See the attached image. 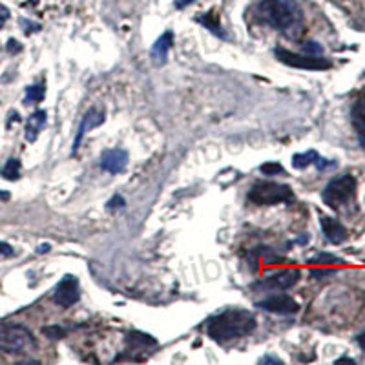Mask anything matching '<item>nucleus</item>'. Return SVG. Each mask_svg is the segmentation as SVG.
I'll list each match as a JSON object with an SVG mask.
<instances>
[{"instance_id": "nucleus-29", "label": "nucleus", "mask_w": 365, "mask_h": 365, "mask_svg": "<svg viewBox=\"0 0 365 365\" xmlns=\"http://www.w3.org/2000/svg\"><path fill=\"white\" fill-rule=\"evenodd\" d=\"M8 19H10V10L6 6H0V28L8 22Z\"/></svg>"}, {"instance_id": "nucleus-19", "label": "nucleus", "mask_w": 365, "mask_h": 365, "mask_svg": "<svg viewBox=\"0 0 365 365\" xmlns=\"http://www.w3.org/2000/svg\"><path fill=\"white\" fill-rule=\"evenodd\" d=\"M2 178L10 179V181H17L20 178V161L19 159H8V163L0 170Z\"/></svg>"}, {"instance_id": "nucleus-8", "label": "nucleus", "mask_w": 365, "mask_h": 365, "mask_svg": "<svg viewBox=\"0 0 365 365\" xmlns=\"http://www.w3.org/2000/svg\"><path fill=\"white\" fill-rule=\"evenodd\" d=\"M80 300V287L79 280L71 274H66L55 287L53 301L59 307H71Z\"/></svg>"}, {"instance_id": "nucleus-35", "label": "nucleus", "mask_w": 365, "mask_h": 365, "mask_svg": "<svg viewBox=\"0 0 365 365\" xmlns=\"http://www.w3.org/2000/svg\"><path fill=\"white\" fill-rule=\"evenodd\" d=\"M28 2H30V4H37L39 0H28Z\"/></svg>"}, {"instance_id": "nucleus-21", "label": "nucleus", "mask_w": 365, "mask_h": 365, "mask_svg": "<svg viewBox=\"0 0 365 365\" xmlns=\"http://www.w3.org/2000/svg\"><path fill=\"white\" fill-rule=\"evenodd\" d=\"M301 50H303V53L312 55V57H320V55L323 53V48H321L318 42H314V40H311V42H305Z\"/></svg>"}, {"instance_id": "nucleus-18", "label": "nucleus", "mask_w": 365, "mask_h": 365, "mask_svg": "<svg viewBox=\"0 0 365 365\" xmlns=\"http://www.w3.org/2000/svg\"><path fill=\"white\" fill-rule=\"evenodd\" d=\"M46 95V88L44 84H33V86H28L26 88V97H24V104H33V103H40L44 99Z\"/></svg>"}, {"instance_id": "nucleus-20", "label": "nucleus", "mask_w": 365, "mask_h": 365, "mask_svg": "<svg viewBox=\"0 0 365 365\" xmlns=\"http://www.w3.org/2000/svg\"><path fill=\"white\" fill-rule=\"evenodd\" d=\"M311 263L316 266H331V265L334 266V265H341L343 262H341L340 257H336V256H332V254H327V252H323V254H318L316 257H312Z\"/></svg>"}, {"instance_id": "nucleus-2", "label": "nucleus", "mask_w": 365, "mask_h": 365, "mask_svg": "<svg viewBox=\"0 0 365 365\" xmlns=\"http://www.w3.org/2000/svg\"><path fill=\"white\" fill-rule=\"evenodd\" d=\"M256 329V318L243 309H227L208 321V336L217 343L237 340Z\"/></svg>"}, {"instance_id": "nucleus-9", "label": "nucleus", "mask_w": 365, "mask_h": 365, "mask_svg": "<svg viewBox=\"0 0 365 365\" xmlns=\"http://www.w3.org/2000/svg\"><path fill=\"white\" fill-rule=\"evenodd\" d=\"M256 307H260L262 311L274 312V314H294V312L300 311L298 301L292 296H287V294L265 298V300L257 301Z\"/></svg>"}, {"instance_id": "nucleus-17", "label": "nucleus", "mask_w": 365, "mask_h": 365, "mask_svg": "<svg viewBox=\"0 0 365 365\" xmlns=\"http://www.w3.org/2000/svg\"><path fill=\"white\" fill-rule=\"evenodd\" d=\"M196 20H198L199 24L205 26L210 33L219 37V39H227V35H225V31H223L221 22H219V17H217V13H214V11H208V13H203V15H199Z\"/></svg>"}, {"instance_id": "nucleus-7", "label": "nucleus", "mask_w": 365, "mask_h": 365, "mask_svg": "<svg viewBox=\"0 0 365 365\" xmlns=\"http://www.w3.org/2000/svg\"><path fill=\"white\" fill-rule=\"evenodd\" d=\"M301 272L298 269H283L278 271L276 274L266 276L263 282L256 283L257 289H265V291H289L300 282Z\"/></svg>"}, {"instance_id": "nucleus-14", "label": "nucleus", "mask_w": 365, "mask_h": 365, "mask_svg": "<svg viewBox=\"0 0 365 365\" xmlns=\"http://www.w3.org/2000/svg\"><path fill=\"white\" fill-rule=\"evenodd\" d=\"M320 225L325 237L332 245H340V243H343L347 239V228L338 219H334V217L321 216Z\"/></svg>"}, {"instance_id": "nucleus-4", "label": "nucleus", "mask_w": 365, "mask_h": 365, "mask_svg": "<svg viewBox=\"0 0 365 365\" xmlns=\"http://www.w3.org/2000/svg\"><path fill=\"white\" fill-rule=\"evenodd\" d=\"M294 192L291 187L274 181H257L248 190V201L260 207H271L278 203H291Z\"/></svg>"}, {"instance_id": "nucleus-1", "label": "nucleus", "mask_w": 365, "mask_h": 365, "mask_svg": "<svg viewBox=\"0 0 365 365\" xmlns=\"http://www.w3.org/2000/svg\"><path fill=\"white\" fill-rule=\"evenodd\" d=\"M256 19L291 40L303 35V11L296 0H260Z\"/></svg>"}, {"instance_id": "nucleus-6", "label": "nucleus", "mask_w": 365, "mask_h": 365, "mask_svg": "<svg viewBox=\"0 0 365 365\" xmlns=\"http://www.w3.org/2000/svg\"><path fill=\"white\" fill-rule=\"evenodd\" d=\"M274 55L280 62L287 66H292V68H301V69H329L331 68V60L323 59V57H312V55H300V53H292L289 50H283V48H276Z\"/></svg>"}, {"instance_id": "nucleus-33", "label": "nucleus", "mask_w": 365, "mask_h": 365, "mask_svg": "<svg viewBox=\"0 0 365 365\" xmlns=\"http://www.w3.org/2000/svg\"><path fill=\"white\" fill-rule=\"evenodd\" d=\"M356 341H358V343H360L362 349L365 350V332H362V334L358 336V338H356Z\"/></svg>"}, {"instance_id": "nucleus-3", "label": "nucleus", "mask_w": 365, "mask_h": 365, "mask_svg": "<svg viewBox=\"0 0 365 365\" xmlns=\"http://www.w3.org/2000/svg\"><path fill=\"white\" fill-rule=\"evenodd\" d=\"M356 187H358V182H356L355 176L346 173V176H340V178H334L332 181L327 182V187L321 192V199L332 210H341L355 201Z\"/></svg>"}, {"instance_id": "nucleus-32", "label": "nucleus", "mask_w": 365, "mask_h": 365, "mask_svg": "<svg viewBox=\"0 0 365 365\" xmlns=\"http://www.w3.org/2000/svg\"><path fill=\"white\" fill-rule=\"evenodd\" d=\"M48 251H50V245H48V243H44V245H40V247L37 248V252H39V254H46Z\"/></svg>"}, {"instance_id": "nucleus-28", "label": "nucleus", "mask_w": 365, "mask_h": 365, "mask_svg": "<svg viewBox=\"0 0 365 365\" xmlns=\"http://www.w3.org/2000/svg\"><path fill=\"white\" fill-rule=\"evenodd\" d=\"M20 50H22V46H20L15 39L8 40V51H10V53H19Z\"/></svg>"}, {"instance_id": "nucleus-22", "label": "nucleus", "mask_w": 365, "mask_h": 365, "mask_svg": "<svg viewBox=\"0 0 365 365\" xmlns=\"http://www.w3.org/2000/svg\"><path fill=\"white\" fill-rule=\"evenodd\" d=\"M260 170H262V173H265V176H276V173H283V167L280 163H276V161H274V163L271 161V163L262 164Z\"/></svg>"}, {"instance_id": "nucleus-23", "label": "nucleus", "mask_w": 365, "mask_h": 365, "mask_svg": "<svg viewBox=\"0 0 365 365\" xmlns=\"http://www.w3.org/2000/svg\"><path fill=\"white\" fill-rule=\"evenodd\" d=\"M334 272H336L334 266H312L311 276L312 278H325V276H331V274H334Z\"/></svg>"}, {"instance_id": "nucleus-15", "label": "nucleus", "mask_w": 365, "mask_h": 365, "mask_svg": "<svg viewBox=\"0 0 365 365\" xmlns=\"http://www.w3.org/2000/svg\"><path fill=\"white\" fill-rule=\"evenodd\" d=\"M172 44H173V33L172 31H164V33L153 42L152 50H150V57H152L153 65L163 66L164 62H167L168 51H170Z\"/></svg>"}, {"instance_id": "nucleus-27", "label": "nucleus", "mask_w": 365, "mask_h": 365, "mask_svg": "<svg viewBox=\"0 0 365 365\" xmlns=\"http://www.w3.org/2000/svg\"><path fill=\"white\" fill-rule=\"evenodd\" d=\"M20 24H22V28H26L28 33H33V31L40 30L39 24H33V22H30V20H26V19H20Z\"/></svg>"}, {"instance_id": "nucleus-34", "label": "nucleus", "mask_w": 365, "mask_h": 365, "mask_svg": "<svg viewBox=\"0 0 365 365\" xmlns=\"http://www.w3.org/2000/svg\"><path fill=\"white\" fill-rule=\"evenodd\" d=\"M6 199H10V194H8V192H0V201H6Z\"/></svg>"}, {"instance_id": "nucleus-11", "label": "nucleus", "mask_w": 365, "mask_h": 365, "mask_svg": "<svg viewBox=\"0 0 365 365\" xmlns=\"http://www.w3.org/2000/svg\"><path fill=\"white\" fill-rule=\"evenodd\" d=\"M103 123H104V110L103 108H97V106H94V108H90L88 112L83 115V119H80V124H79V130H77V135H75V141H74V153L79 150L80 141H83L84 135H86V133H88L92 128H97V126H101Z\"/></svg>"}, {"instance_id": "nucleus-30", "label": "nucleus", "mask_w": 365, "mask_h": 365, "mask_svg": "<svg viewBox=\"0 0 365 365\" xmlns=\"http://www.w3.org/2000/svg\"><path fill=\"white\" fill-rule=\"evenodd\" d=\"M260 364H282V360H280V358H276V356L266 355V356H263L262 360H260Z\"/></svg>"}, {"instance_id": "nucleus-5", "label": "nucleus", "mask_w": 365, "mask_h": 365, "mask_svg": "<svg viewBox=\"0 0 365 365\" xmlns=\"http://www.w3.org/2000/svg\"><path fill=\"white\" fill-rule=\"evenodd\" d=\"M35 347V338L24 325L4 323L0 325V350L2 353H24Z\"/></svg>"}, {"instance_id": "nucleus-12", "label": "nucleus", "mask_w": 365, "mask_h": 365, "mask_svg": "<svg viewBox=\"0 0 365 365\" xmlns=\"http://www.w3.org/2000/svg\"><path fill=\"white\" fill-rule=\"evenodd\" d=\"M311 164H314L320 172H323L327 168H334L338 163L331 161V159L321 158L316 150H309V152L305 153H296V155L292 158V167L296 168V170H303V168L311 167Z\"/></svg>"}, {"instance_id": "nucleus-13", "label": "nucleus", "mask_w": 365, "mask_h": 365, "mask_svg": "<svg viewBox=\"0 0 365 365\" xmlns=\"http://www.w3.org/2000/svg\"><path fill=\"white\" fill-rule=\"evenodd\" d=\"M350 123H353V128H355L356 132L358 143H360L362 148L365 150V94L360 95V97L353 103V108H350Z\"/></svg>"}, {"instance_id": "nucleus-25", "label": "nucleus", "mask_w": 365, "mask_h": 365, "mask_svg": "<svg viewBox=\"0 0 365 365\" xmlns=\"http://www.w3.org/2000/svg\"><path fill=\"white\" fill-rule=\"evenodd\" d=\"M124 205H126V201H124L123 196H114V198L106 203V208H108V210H119V208H123Z\"/></svg>"}, {"instance_id": "nucleus-31", "label": "nucleus", "mask_w": 365, "mask_h": 365, "mask_svg": "<svg viewBox=\"0 0 365 365\" xmlns=\"http://www.w3.org/2000/svg\"><path fill=\"white\" fill-rule=\"evenodd\" d=\"M194 0H176V8L178 10H182V8H187L188 4H192Z\"/></svg>"}, {"instance_id": "nucleus-24", "label": "nucleus", "mask_w": 365, "mask_h": 365, "mask_svg": "<svg viewBox=\"0 0 365 365\" xmlns=\"http://www.w3.org/2000/svg\"><path fill=\"white\" fill-rule=\"evenodd\" d=\"M42 332H44L48 338H55V340H59V338H62V336L66 334L65 329H62V327H59V325L44 327V329H42Z\"/></svg>"}, {"instance_id": "nucleus-26", "label": "nucleus", "mask_w": 365, "mask_h": 365, "mask_svg": "<svg viewBox=\"0 0 365 365\" xmlns=\"http://www.w3.org/2000/svg\"><path fill=\"white\" fill-rule=\"evenodd\" d=\"M13 254H15V251H13L11 245L0 241V257H10V256H13Z\"/></svg>"}, {"instance_id": "nucleus-10", "label": "nucleus", "mask_w": 365, "mask_h": 365, "mask_svg": "<svg viewBox=\"0 0 365 365\" xmlns=\"http://www.w3.org/2000/svg\"><path fill=\"white\" fill-rule=\"evenodd\" d=\"M101 168L108 173H121L126 170L128 164V152L123 148L104 150L99 161Z\"/></svg>"}, {"instance_id": "nucleus-16", "label": "nucleus", "mask_w": 365, "mask_h": 365, "mask_svg": "<svg viewBox=\"0 0 365 365\" xmlns=\"http://www.w3.org/2000/svg\"><path fill=\"white\" fill-rule=\"evenodd\" d=\"M46 121H48V114H46L44 110H37V112H33V114L28 117V121H26L24 135L30 143H33L35 139L39 137V133L44 130Z\"/></svg>"}]
</instances>
